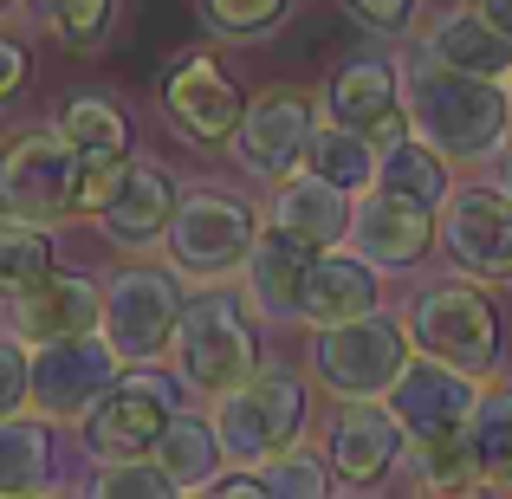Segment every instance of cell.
<instances>
[{"instance_id": "6da1fadb", "label": "cell", "mask_w": 512, "mask_h": 499, "mask_svg": "<svg viewBox=\"0 0 512 499\" xmlns=\"http://www.w3.org/2000/svg\"><path fill=\"white\" fill-rule=\"evenodd\" d=\"M402 111H409L415 137L428 150H441L454 169L493 163L512 137V104L500 78L454 72V65H435L428 52H415L409 72H402Z\"/></svg>"}, {"instance_id": "7a4b0ae2", "label": "cell", "mask_w": 512, "mask_h": 499, "mask_svg": "<svg viewBox=\"0 0 512 499\" xmlns=\"http://www.w3.org/2000/svg\"><path fill=\"white\" fill-rule=\"evenodd\" d=\"M163 363L195 402H214L227 389H240L260 370V318H253L247 292L227 286V279H195Z\"/></svg>"}, {"instance_id": "3957f363", "label": "cell", "mask_w": 512, "mask_h": 499, "mask_svg": "<svg viewBox=\"0 0 512 499\" xmlns=\"http://www.w3.org/2000/svg\"><path fill=\"white\" fill-rule=\"evenodd\" d=\"M208 422H214V441H221L227 461L260 467L266 454L305 441V428H312V383L292 363H260L240 389L214 396Z\"/></svg>"}, {"instance_id": "277c9868", "label": "cell", "mask_w": 512, "mask_h": 499, "mask_svg": "<svg viewBox=\"0 0 512 499\" xmlns=\"http://www.w3.org/2000/svg\"><path fill=\"white\" fill-rule=\"evenodd\" d=\"M409 344L422 357H441L467 376H493L500 370V312L487 299V279L474 273H448L428 279L422 292L409 299Z\"/></svg>"}, {"instance_id": "5b68a950", "label": "cell", "mask_w": 512, "mask_h": 499, "mask_svg": "<svg viewBox=\"0 0 512 499\" xmlns=\"http://www.w3.org/2000/svg\"><path fill=\"white\" fill-rule=\"evenodd\" d=\"M188 279L163 260L156 266L150 253L124 260L111 279H98V337L117 350L124 363H163L169 337H175V318H182V299H188Z\"/></svg>"}, {"instance_id": "8992f818", "label": "cell", "mask_w": 512, "mask_h": 499, "mask_svg": "<svg viewBox=\"0 0 512 499\" xmlns=\"http://www.w3.org/2000/svg\"><path fill=\"white\" fill-rule=\"evenodd\" d=\"M188 402V389L175 383V370L163 363H124L104 383V396L85 409L78 435H85L91 461H124V454H150L156 435L169 428V415Z\"/></svg>"}, {"instance_id": "52a82bcc", "label": "cell", "mask_w": 512, "mask_h": 499, "mask_svg": "<svg viewBox=\"0 0 512 499\" xmlns=\"http://www.w3.org/2000/svg\"><path fill=\"white\" fill-rule=\"evenodd\" d=\"M253 234H260V208L253 201L227 195V188H188L163 227V260L182 279H227V273H240Z\"/></svg>"}, {"instance_id": "ba28073f", "label": "cell", "mask_w": 512, "mask_h": 499, "mask_svg": "<svg viewBox=\"0 0 512 499\" xmlns=\"http://www.w3.org/2000/svg\"><path fill=\"white\" fill-rule=\"evenodd\" d=\"M409 325L389 318L383 305L363 318H344V325H318L312 331V376L325 396H383L396 383V370L409 363Z\"/></svg>"}, {"instance_id": "9c48e42d", "label": "cell", "mask_w": 512, "mask_h": 499, "mask_svg": "<svg viewBox=\"0 0 512 499\" xmlns=\"http://www.w3.org/2000/svg\"><path fill=\"white\" fill-rule=\"evenodd\" d=\"M72 163L78 150L65 143L59 117L52 124H26L0 143V214L20 221H72Z\"/></svg>"}, {"instance_id": "30bf717a", "label": "cell", "mask_w": 512, "mask_h": 499, "mask_svg": "<svg viewBox=\"0 0 512 499\" xmlns=\"http://www.w3.org/2000/svg\"><path fill=\"white\" fill-rule=\"evenodd\" d=\"M312 124H318V104H312L305 85H266L260 98L240 104V124H234V137H227V156H234L247 175H260V182H279L286 169L305 163Z\"/></svg>"}, {"instance_id": "8fae6325", "label": "cell", "mask_w": 512, "mask_h": 499, "mask_svg": "<svg viewBox=\"0 0 512 499\" xmlns=\"http://www.w3.org/2000/svg\"><path fill=\"white\" fill-rule=\"evenodd\" d=\"M435 247L454 273L512 279V195L500 182H467L435 208Z\"/></svg>"}, {"instance_id": "7c38bea8", "label": "cell", "mask_w": 512, "mask_h": 499, "mask_svg": "<svg viewBox=\"0 0 512 499\" xmlns=\"http://www.w3.org/2000/svg\"><path fill=\"white\" fill-rule=\"evenodd\" d=\"M117 370H124V357L98 331L33 344V415H46L52 428H78Z\"/></svg>"}, {"instance_id": "4fadbf2b", "label": "cell", "mask_w": 512, "mask_h": 499, "mask_svg": "<svg viewBox=\"0 0 512 499\" xmlns=\"http://www.w3.org/2000/svg\"><path fill=\"white\" fill-rule=\"evenodd\" d=\"M474 396H480V376L454 370V363H441V357H422V350H409V363L396 370V383L383 389L402 441H448V435H461Z\"/></svg>"}, {"instance_id": "5bb4252c", "label": "cell", "mask_w": 512, "mask_h": 499, "mask_svg": "<svg viewBox=\"0 0 512 499\" xmlns=\"http://www.w3.org/2000/svg\"><path fill=\"white\" fill-rule=\"evenodd\" d=\"M344 247L357 260H370L376 273H415V266L435 253V208L422 201H402L389 188H357L350 195V227H344Z\"/></svg>"}, {"instance_id": "9a60e30c", "label": "cell", "mask_w": 512, "mask_h": 499, "mask_svg": "<svg viewBox=\"0 0 512 499\" xmlns=\"http://www.w3.org/2000/svg\"><path fill=\"white\" fill-rule=\"evenodd\" d=\"M156 104H163L169 130L188 143V150H214V143L234 137L240 124V85L221 72V59H208V52H182V59L163 72V85H156Z\"/></svg>"}, {"instance_id": "2e32d148", "label": "cell", "mask_w": 512, "mask_h": 499, "mask_svg": "<svg viewBox=\"0 0 512 499\" xmlns=\"http://www.w3.org/2000/svg\"><path fill=\"white\" fill-rule=\"evenodd\" d=\"M325 467L344 487H383L402 467V428L383 396H338L325 415V441H318Z\"/></svg>"}, {"instance_id": "e0dca14e", "label": "cell", "mask_w": 512, "mask_h": 499, "mask_svg": "<svg viewBox=\"0 0 512 499\" xmlns=\"http://www.w3.org/2000/svg\"><path fill=\"white\" fill-rule=\"evenodd\" d=\"M318 117L370 137L376 150L396 137H409V111H402V72L383 59V52H357V59L331 65L325 98H318Z\"/></svg>"}, {"instance_id": "ac0fdd59", "label": "cell", "mask_w": 512, "mask_h": 499, "mask_svg": "<svg viewBox=\"0 0 512 499\" xmlns=\"http://www.w3.org/2000/svg\"><path fill=\"white\" fill-rule=\"evenodd\" d=\"M175 201H182V182H175L163 163H150V156H130L117 195L104 201L91 221H98V234L111 240L124 260H137V253H156V247H163V227H169Z\"/></svg>"}, {"instance_id": "d6986e66", "label": "cell", "mask_w": 512, "mask_h": 499, "mask_svg": "<svg viewBox=\"0 0 512 499\" xmlns=\"http://www.w3.org/2000/svg\"><path fill=\"white\" fill-rule=\"evenodd\" d=\"M7 331L20 337L26 350H33V344H52V337L98 331V279L52 266V273L33 279L26 292H7Z\"/></svg>"}, {"instance_id": "ffe728a7", "label": "cell", "mask_w": 512, "mask_h": 499, "mask_svg": "<svg viewBox=\"0 0 512 499\" xmlns=\"http://www.w3.org/2000/svg\"><path fill=\"white\" fill-rule=\"evenodd\" d=\"M305 273H312V247H305V240H292L286 227L260 221L247 260H240V292H247L253 318H266V325H299Z\"/></svg>"}, {"instance_id": "44dd1931", "label": "cell", "mask_w": 512, "mask_h": 499, "mask_svg": "<svg viewBox=\"0 0 512 499\" xmlns=\"http://www.w3.org/2000/svg\"><path fill=\"white\" fill-rule=\"evenodd\" d=\"M260 221H273V227H286L292 240H305L312 253H325V247H344V227H350V188L338 182H325L318 169H286L273 182V201H266V214Z\"/></svg>"}, {"instance_id": "7402d4cb", "label": "cell", "mask_w": 512, "mask_h": 499, "mask_svg": "<svg viewBox=\"0 0 512 499\" xmlns=\"http://www.w3.org/2000/svg\"><path fill=\"white\" fill-rule=\"evenodd\" d=\"M376 305H383V273L370 260H357L350 247L312 253V273H305V292H299V325L305 331L344 325V318H363Z\"/></svg>"}, {"instance_id": "603a6c76", "label": "cell", "mask_w": 512, "mask_h": 499, "mask_svg": "<svg viewBox=\"0 0 512 499\" xmlns=\"http://www.w3.org/2000/svg\"><path fill=\"white\" fill-rule=\"evenodd\" d=\"M415 52H428L435 65H454V72H474V78H506V65H512V39L467 0L428 13V26L415 33Z\"/></svg>"}, {"instance_id": "cb8c5ba5", "label": "cell", "mask_w": 512, "mask_h": 499, "mask_svg": "<svg viewBox=\"0 0 512 499\" xmlns=\"http://www.w3.org/2000/svg\"><path fill=\"white\" fill-rule=\"evenodd\" d=\"M150 454H156V467L169 474L175 493H208V480L227 467L221 441H214V422H208V415H195V409H175Z\"/></svg>"}, {"instance_id": "d4e9b609", "label": "cell", "mask_w": 512, "mask_h": 499, "mask_svg": "<svg viewBox=\"0 0 512 499\" xmlns=\"http://www.w3.org/2000/svg\"><path fill=\"white\" fill-rule=\"evenodd\" d=\"M376 188H389V195H402V201H422V208H441V201L454 195V163L441 150H428L409 130V137L376 150Z\"/></svg>"}, {"instance_id": "484cf974", "label": "cell", "mask_w": 512, "mask_h": 499, "mask_svg": "<svg viewBox=\"0 0 512 499\" xmlns=\"http://www.w3.org/2000/svg\"><path fill=\"white\" fill-rule=\"evenodd\" d=\"M461 435L480 461V480H487V487H512V376H500V383L480 376V396H474V409H467Z\"/></svg>"}, {"instance_id": "4316f807", "label": "cell", "mask_w": 512, "mask_h": 499, "mask_svg": "<svg viewBox=\"0 0 512 499\" xmlns=\"http://www.w3.org/2000/svg\"><path fill=\"white\" fill-rule=\"evenodd\" d=\"M52 422L46 415H0V493L52 487Z\"/></svg>"}, {"instance_id": "83f0119b", "label": "cell", "mask_w": 512, "mask_h": 499, "mask_svg": "<svg viewBox=\"0 0 512 499\" xmlns=\"http://www.w3.org/2000/svg\"><path fill=\"white\" fill-rule=\"evenodd\" d=\"M52 266H59V227L0 214V299H7V292H26L33 279H46Z\"/></svg>"}, {"instance_id": "f1b7e54d", "label": "cell", "mask_w": 512, "mask_h": 499, "mask_svg": "<svg viewBox=\"0 0 512 499\" xmlns=\"http://www.w3.org/2000/svg\"><path fill=\"white\" fill-rule=\"evenodd\" d=\"M402 474H409L422 493H474V487H487V480H480L474 448H467V435H448V441H402Z\"/></svg>"}, {"instance_id": "f546056e", "label": "cell", "mask_w": 512, "mask_h": 499, "mask_svg": "<svg viewBox=\"0 0 512 499\" xmlns=\"http://www.w3.org/2000/svg\"><path fill=\"white\" fill-rule=\"evenodd\" d=\"M305 169H318L325 182H338V188L357 195V188L376 182V143L357 137V130H344V124H331V117H318L312 143H305Z\"/></svg>"}, {"instance_id": "4dcf8cb0", "label": "cell", "mask_w": 512, "mask_h": 499, "mask_svg": "<svg viewBox=\"0 0 512 499\" xmlns=\"http://www.w3.org/2000/svg\"><path fill=\"white\" fill-rule=\"evenodd\" d=\"M20 7L33 13V26L52 33L65 52H98L117 0H20Z\"/></svg>"}, {"instance_id": "1f68e13d", "label": "cell", "mask_w": 512, "mask_h": 499, "mask_svg": "<svg viewBox=\"0 0 512 499\" xmlns=\"http://www.w3.org/2000/svg\"><path fill=\"white\" fill-rule=\"evenodd\" d=\"M253 474H260V487L279 493V499H325L331 487H338V474L325 467V454H318V448H299V441H292V448H279V454H266Z\"/></svg>"}, {"instance_id": "d6a6232c", "label": "cell", "mask_w": 512, "mask_h": 499, "mask_svg": "<svg viewBox=\"0 0 512 499\" xmlns=\"http://www.w3.org/2000/svg\"><path fill=\"white\" fill-rule=\"evenodd\" d=\"M59 130H65L72 150H130V117L117 111L111 98H98V91H85V98L65 104Z\"/></svg>"}, {"instance_id": "836d02e7", "label": "cell", "mask_w": 512, "mask_h": 499, "mask_svg": "<svg viewBox=\"0 0 512 499\" xmlns=\"http://www.w3.org/2000/svg\"><path fill=\"white\" fill-rule=\"evenodd\" d=\"M130 156L137 150H78V163H72V221H91V214L117 195Z\"/></svg>"}, {"instance_id": "e575fe53", "label": "cell", "mask_w": 512, "mask_h": 499, "mask_svg": "<svg viewBox=\"0 0 512 499\" xmlns=\"http://www.w3.org/2000/svg\"><path fill=\"white\" fill-rule=\"evenodd\" d=\"M201 20L221 39H266L292 20V0H201Z\"/></svg>"}, {"instance_id": "d590c367", "label": "cell", "mask_w": 512, "mask_h": 499, "mask_svg": "<svg viewBox=\"0 0 512 499\" xmlns=\"http://www.w3.org/2000/svg\"><path fill=\"white\" fill-rule=\"evenodd\" d=\"M91 493H130V499H169V474L156 467V454H124V461H98Z\"/></svg>"}, {"instance_id": "8d00e7d4", "label": "cell", "mask_w": 512, "mask_h": 499, "mask_svg": "<svg viewBox=\"0 0 512 499\" xmlns=\"http://www.w3.org/2000/svg\"><path fill=\"white\" fill-rule=\"evenodd\" d=\"M33 409V350L20 337H0V415H26Z\"/></svg>"}, {"instance_id": "74e56055", "label": "cell", "mask_w": 512, "mask_h": 499, "mask_svg": "<svg viewBox=\"0 0 512 499\" xmlns=\"http://www.w3.org/2000/svg\"><path fill=\"white\" fill-rule=\"evenodd\" d=\"M415 7H422V0H338L344 20L363 26V33H376V39H402L415 26Z\"/></svg>"}, {"instance_id": "f35d334b", "label": "cell", "mask_w": 512, "mask_h": 499, "mask_svg": "<svg viewBox=\"0 0 512 499\" xmlns=\"http://www.w3.org/2000/svg\"><path fill=\"white\" fill-rule=\"evenodd\" d=\"M20 85H26V46L13 33H0V104L20 98Z\"/></svg>"}, {"instance_id": "ab89813d", "label": "cell", "mask_w": 512, "mask_h": 499, "mask_svg": "<svg viewBox=\"0 0 512 499\" xmlns=\"http://www.w3.org/2000/svg\"><path fill=\"white\" fill-rule=\"evenodd\" d=\"M467 7H474V13H487V20H493V26H500V33L512 39V0H467Z\"/></svg>"}, {"instance_id": "60d3db41", "label": "cell", "mask_w": 512, "mask_h": 499, "mask_svg": "<svg viewBox=\"0 0 512 499\" xmlns=\"http://www.w3.org/2000/svg\"><path fill=\"white\" fill-rule=\"evenodd\" d=\"M493 163H500V175H493V182H500V188H506V195H512V137H506V150H500V156H493Z\"/></svg>"}, {"instance_id": "b9f144b4", "label": "cell", "mask_w": 512, "mask_h": 499, "mask_svg": "<svg viewBox=\"0 0 512 499\" xmlns=\"http://www.w3.org/2000/svg\"><path fill=\"white\" fill-rule=\"evenodd\" d=\"M500 85H506V104H512V65H506V78H500Z\"/></svg>"}, {"instance_id": "7bdbcfd3", "label": "cell", "mask_w": 512, "mask_h": 499, "mask_svg": "<svg viewBox=\"0 0 512 499\" xmlns=\"http://www.w3.org/2000/svg\"><path fill=\"white\" fill-rule=\"evenodd\" d=\"M7 7H20V0H0V13H7Z\"/></svg>"}]
</instances>
